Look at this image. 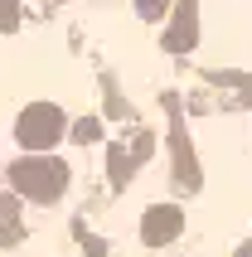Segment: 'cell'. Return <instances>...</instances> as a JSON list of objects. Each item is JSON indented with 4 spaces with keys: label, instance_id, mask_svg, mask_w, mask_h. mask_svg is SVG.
Wrapping results in <instances>:
<instances>
[{
    "label": "cell",
    "instance_id": "6da1fadb",
    "mask_svg": "<svg viewBox=\"0 0 252 257\" xmlns=\"http://www.w3.org/2000/svg\"><path fill=\"white\" fill-rule=\"evenodd\" d=\"M58 131H63V112L54 102L25 107V116H20V141L25 146H49V141H58Z\"/></svg>",
    "mask_w": 252,
    "mask_h": 257
},
{
    "label": "cell",
    "instance_id": "5b68a950",
    "mask_svg": "<svg viewBox=\"0 0 252 257\" xmlns=\"http://www.w3.org/2000/svg\"><path fill=\"white\" fill-rule=\"evenodd\" d=\"M20 175H29L34 185H49V180H58V165H54V170H39V165H25Z\"/></svg>",
    "mask_w": 252,
    "mask_h": 257
},
{
    "label": "cell",
    "instance_id": "7a4b0ae2",
    "mask_svg": "<svg viewBox=\"0 0 252 257\" xmlns=\"http://www.w3.org/2000/svg\"><path fill=\"white\" fill-rule=\"evenodd\" d=\"M194 44H199V5H194V0H180V5H170L165 49H170V54H189Z\"/></svg>",
    "mask_w": 252,
    "mask_h": 257
},
{
    "label": "cell",
    "instance_id": "277c9868",
    "mask_svg": "<svg viewBox=\"0 0 252 257\" xmlns=\"http://www.w3.org/2000/svg\"><path fill=\"white\" fill-rule=\"evenodd\" d=\"M165 10H170V0H136V15H141V20H160Z\"/></svg>",
    "mask_w": 252,
    "mask_h": 257
},
{
    "label": "cell",
    "instance_id": "8992f818",
    "mask_svg": "<svg viewBox=\"0 0 252 257\" xmlns=\"http://www.w3.org/2000/svg\"><path fill=\"white\" fill-rule=\"evenodd\" d=\"M73 136H78V141H97V121H78Z\"/></svg>",
    "mask_w": 252,
    "mask_h": 257
},
{
    "label": "cell",
    "instance_id": "3957f363",
    "mask_svg": "<svg viewBox=\"0 0 252 257\" xmlns=\"http://www.w3.org/2000/svg\"><path fill=\"white\" fill-rule=\"evenodd\" d=\"M20 29V0H0V34Z\"/></svg>",
    "mask_w": 252,
    "mask_h": 257
}]
</instances>
